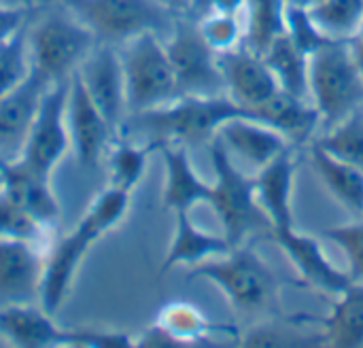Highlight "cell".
Instances as JSON below:
<instances>
[{
	"label": "cell",
	"mask_w": 363,
	"mask_h": 348,
	"mask_svg": "<svg viewBox=\"0 0 363 348\" xmlns=\"http://www.w3.org/2000/svg\"><path fill=\"white\" fill-rule=\"evenodd\" d=\"M130 204V191L108 185L94 198L85 215L72 228V232H68L51 245L49 253L45 255L43 283L38 296L40 306L49 315H55L68 302L79 268L89 255L91 247L128 217Z\"/></svg>",
	"instance_id": "6da1fadb"
},
{
	"label": "cell",
	"mask_w": 363,
	"mask_h": 348,
	"mask_svg": "<svg viewBox=\"0 0 363 348\" xmlns=\"http://www.w3.org/2000/svg\"><path fill=\"white\" fill-rule=\"evenodd\" d=\"M234 117H255L236 104L228 94L215 96H179L162 106L128 115L119 134H143L147 140L174 142L183 147L208 145L219 128ZM257 119V117H255Z\"/></svg>",
	"instance_id": "7a4b0ae2"
},
{
	"label": "cell",
	"mask_w": 363,
	"mask_h": 348,
	"mask_svg": "<svg viewBox=\"0 0 363 348\" xmlns=\"http://www.w3.org/2000/svg\"><path fill=\"white\" fill-rule=\"evenodd\" d=\"M96 45V34L62 2L28 21L32 70L47 83L70 79Z\"/></svg>",
	"instance_id": "3957f363"
},
{
	"label": "cell",
	"mask_w": 363,
	"mask_h": 348,
	"mask_svg": "<svg viewBox=\"0 0 363 348\" xmlns=\"http://www.w3.org/2000/svg\"><path fill=\"white\" fill-rule=\"evenodd\" d=\"M208 155L215 172L208 206L215 211L228 242L238 247L253 234H270V223L255 200L253 176H247L234 164V157L217 136L208 142Z\"/></svg>",
	"instance_id": "277c9868"
},
{
	"label": "cell",
	"mask_w": 363,
	"mask_h": 348,
	"mask_svg": "<svg viewBox=\"0 0 363 348\" xmlns=\"http://www.w3.org/2000/svg\"><path fill=\"white\" fill-rule=\"evenodd\" d=\"M311 102L328 128L363 108V77L349 43H325L308 55Z\"/></svg>",
	"instance_id": "5b68a950"
},
{
	"label": "cell",
	"mask_w": 363,
	"mask_h": 348,
	"mask_svg": "<svg viewBox=\"0 0 363 348\" xmlns=\"http://www.w3.org/2000/svg\"><path fill=\"white\" fill-rule=\"evenodd\" d=\"M187 279L215 285L236 310L266 308L277 291V276L247 245L232 247L225 255L191 266Z\"/></svg>",
	"instance_id": "8992f818"
},
{
	"label": "cell",
	"mask_w": 363,
	"mask_h": 348,
	"mask_svg": "<svg viewBox=\"0 0 363 348\" xmlns=\"http://www.w3.org/2000/svg\"><path fill=\"white\" fill-rule=\"evenodd\" d=\"M119 55L125 77L128 115H136L179 98L177 77L164 36L155 32L138 34L123 43Z\"/></svg>",
	"instance_id": "52a82bcc"
},
{
	"label": "cell",
	"mask_w": 363,
	"mask_h": 348,
	"mask_svg": "<svg viewBox=\"0 0 363 348\" xmlns=\"http://www.w3.org/2000/svg\"><path fill=\"white\" fill-rule=\"evenodd\" d=\"M72 11L98 38V43H125L138 34L168 36L174 19L160 0H57Z\"/></svg>",
	"instance_id": "ba28073f"
},
{
	"label": "cell",
	"mask_w": 363,
	"mask_h": 348,
	"mask_svg": "<svg viewBox=\"0 0 363 348\" xmlns=\"http://www.w3.org/2000/svg\"><path fill=\"white\" fill-rule=\"evenodd\" d=\"M164 43L174 68L179 96L225 94L219 53L208 47L194 15H179Z\"/></svg>",
	"instance_id": "9c48e42d"
},
{
	"label": "cell",
	"mask_w": 363,
	"mask_h": 348,
	"mask_svg": "<svg viewBox=\"0 0 363 348\" xmlns=\"http://www.w3.org/2000/svg\"><path fill=\"white\" fill-rule=\"evenodd\" d=\"M68 87H70V79L51 83L45 89L19 151L21 162L49 176L53 174V170L70 149V136L66 123Z\"/></svg>",
	"instance_id": "30bf717a"
},
{
	"label": "cell",
	"mask_w": 363,
	"mask_h": 348,
	"mask_svg": "<svg viewBox=\"0 0 363 348\" xmlns=\"http://www.w3.org/2000/svg\"><path fill=\"white\" fill-rule=\"evenodd\" d=\"M77 77L117 138L128 117V100L121 55L117 53L115 45L98 43L77 68Z\"/></svg>",
	"instance_id": "8fae6325"
},
{
	"label": "cell",
	"mask_w": 363,
	"mask_h": 348,
	"mask_svg": "<svg viewBox=\"0 0 363 348\" xmlns=\"http://www.w3.org/2000/svg\"><path fill=\"white\" fill-rule=\"evenodd\" d=\"M66 123L70 136V149L74 151L77 164L85 170L98 168L102 155L106 153L111 140L115 138L113 128L98 111L89 94L85 91L77 72L70 77Z\"/></svg>",
	"instance_id": "7c38bea8"
},
{
	"label": "cell",
	"mask_w": 363,
	"mask_h": 348,
	"mask_svg": "<svg viewBox=\"0 0 363 348\" xmlns=\"http://www.w3.org/2000/svg\"><path fill=\"white\" fill-rule=\"evenodd\" d=\"M219 68L223 74L225 94L253 115L281 89L264 57L247 45L221 53Z\"/></svg>",
	"instance_id": "4fadbf2b"
},
{
	"label": "cell",
	"mask_w": 363,
	"mask_h": 348,
	"mask_svg": "<svg viewBox=\"0 0 363 348\" xmlns=\"http://www.w3.org/2000/svg\"><path fill=\"white\" fill-rule=\"evenodd\" d=\"M270 236L294 264V268L300 272L304 285L328 296H338L353 283L347 270H340L330 262L321 242L315 236L298 232L296 225L283 232H274Z\"/></svg>",
	"instance_id": "5bb4252c"
},
{
	"label": "cell",
	"mask_w": 363,
	"mask_h": 348,
	"mask_svg": "<svg viewBox=\"0 0 363 348\" xmlns=\"http://www.w3.org/2000/svg\"><path fill=\"white\" fill-rule=\"evenodd\" d=\"M298 162L296 147H289L279 157L262 166L253 176L255 200L264 211L270 234L294 228V179Z\"/></svg>",
	"instance_id": "9a60e30c"
},
{
	"label": "cell",
	"mask_w": 363,
	"mask_h": 348,
	"mask_svg": "<svg viewBox=\"0 0 363 348\" xmlns=\"http://www.w3.org/2000/svg\"><path fill=\"white\" fill-rule=\"evenodd\" d=\"M45 257L30 240H0V306L32 304L40 296Z\"/></svg>",
	"instance_id": "2e32d148"
},
{
	"label": "cell",
	"mask_w": 363,
	"mask_h": 348,
	"mask_svg": "<svg viewBox=\"0 0 363 348\" xmlns=\"http://www.w3.org/2000/svg\"><path fill=\"white\" fill-rule=\"evenodd\" d=\"M289 323L319 327V344L332 348L363 347V281H353L336 296L325 317L298 315L289 317Z\"/></svg>",
	"instance_id": "e0dca14e"
},
{
	"label": "cell",
	"mask_w": 363,
	"mask_h": 348,
	"mask_svg": "<svg viewBox=\"0 0 363 348\" xmlns=\"http://www.w3.org/2000/svg\"><path fill=\"white\" fill-rule=\"evenodd\" d=\"M157 153L164 162V189L162 204L172 213H191L198 204H208L211 183H206L194 168L187 147L174 142H162Z\"/></svg>",
	"instance_id": "ac0fdd59"
},
{
	"label": "cell",
	"mask_w": 363,
	"mask_h": 348,
	"mask_svg": "<svg viewBox=\"0 0 363 348\" xmlns=\"http://www.w3.org/2000/svg\"><path fill=\"white\" fill-rule=\"evenodd\" d=\"M2 191L40 225H51L60 217V202L51 187V176L30 168L19 157L0 159Z\"/></svg>",
	"instance_id": "d6986e66"
},
{
	"label": "cell",
	"mask_w": 363,
	"mask_h": 348,
	"mask_svg": "<svg viewBox=\"0 0 363 348\" xmlns=\"http://www.w3.org/2000/svg\"><path fill=\"white\" fill-rule=\"evenodd\" d=\"M217 138L232 157L249 162L257 170L294 147L281 132L255 117H234L225 121L219 128Z\"/></svg>",
	"instance_id": "ffe728a7"
},
{
	"label": "cell",
	"mask_w": 363,
	"mask_h": 348,
	"mask_svg": "<svg viewBox=\"0 0 363 348\" xmlns=\"http://www.w3.org/2000/svg\"><path fill=\"white\" fill-rule=\"evenodd\" d=\"M0 338L19 348H49L66 344V330L60 327L43 306H0Z\"/></svg>",
	"instance_id": "44dd1931"
},
{
	"label": "cell",
	"mask_w": 363,
	"mask_h": 348,
	"mask_svg": "<svg viewBox=\"0 0 363 348\" xmlns=\"http://www.w3.org/2000/svg\"><path fill=\"white\" fill-rule=\"evenodd\" d=\"M232 249L223 234H211L200 230L189 213H174V236L166 251L160 272L166 274L179 266H198L206 259L225 255Z\"/></svg>",
	"instance_id": "7402d4cb"
},
{
	"label": "cell",
	"mask_w": 363,
	"mask_h": 348,
	"mask_svg": "<svg viewBox=\"0 0 363 348\" xmlns=\"http://www.w3.org/2000/svg\"><path fill=\"white\" fill-rule=\"evenodd\" d=\"M257 119L281 132L294 147L311 145L321 123V115L311 100L296 98L279 89L257 113Z\"/></svg>",
	"instance_id": "603a6c76"
},
{
	"label": "cell",
	"mask_w": 363,
	"mask_h": 348,
	"mask_svg": "<svg viewBox=\"0 0 363 348\" xmlns=\"http://www.w3.org/2000/svg\"><path fill=\"white\" fill-rule=\"evenodd\" d=\"M49 85L51 83L32 70V77L21 87L0 98V151H21L38 102Z\"/></svg>",
	"instance_id": "cb8c5ba5"
},
{
	"label": "cell",
	"mask_w": 363,
	"mask_h": 348,
	"mask_svg": "<svg viewBox=\"0 0 363 348\" xmlns=\"http://www.w3.org/2000/svg\"><path fill=\"white\" fill-rule=\"evenodd\" d=\"M308 162L328 193L353 213H363V172L349 162L332 155L317 142L308 147Z\"/></svg>",
	"instance_id": "d4e9b609"
},
{
	"label": "cell",
	"mask_w": 363,
	"mask_h": 348,
	"mask_svg": "<svg viewBox=\"0 0 363 348\" xmlns=\"http://www.w3.org/2000/svg\"><path fill=\"white\" fill-rule=\"evenodd\" d=\"M262 57L283 91L302 100H311L308 53H304L285 32L268 45Z\"/></svg>",
	"instance_id": "484cf974"
},
{
	"label": "cell",
	"mask_w": 363,
	"mask_h": 348,
	"mask_svg": "<svg viewBox=\"0 0 363 348\" xmlns=\"http://www.w3.org/2000/svg\"><path fill=\"white\" fill-rule=\"evenodd\" d=\"M155 323L174 340V344L204 342L217 332H234L232 327L213 323L206 313L189 302H168L160 313Z\"/></svg>",
	"instance_id": "4316f807"
},
{
	"label": "cell",
	"mask_w": 363,
	"mask_h": 348,
	"mask_svg": "<svg viewBox=\"0 0 363 348\" xmlns=\"http://www.w3.org/2000/svg\"><path fill=\"white\" fill-rule=\"evenodd\" d=\"M306 11L323 38L334 43L353 40L363 26V0H321Z\"/></svg>",
	"instance_id": "83f0119b"
},
{
	"label": "cell",
	"mask_w": 363,
	"mask_h": 348,
	"mask_svg": "<svg viewBox=\"0 0 363 348\" xmlns=\"http://www.w3.org/2000/svg\"><path fill=\"white\" fill-rule=\"evenodd\" d=\"M285 0H247L242 11L245 45L262 55L268 45L285 32Z\"/></svg>",
	"instance_id": "f1b7e54d"
},
{
	"label": "cell",
	"mask_w": 363,
	"mask_h": 348,
	"mask_svg": "<svg viewBox=\"0 0 363 348\" xmlns=\"http://www.w3.org/2000/svg\"><path fill=\"white\" fill-rule=\"evenodd\" d=\"M160 142L147 140L143 145L130 142V140H119L108 157V174H111V185L123 191H134L145 174L147 166L153 153H157Z\"/></svg>",
	"instance_id": "f546056e"
},
{
	"label": "cell",
	"mask_w": 363,
	"mask_h": 348,
	"mask_svg": "<svg viewBox=\"0 0 363 348\" xmlns=\"http://www.w3.org/2000/svg\"><path fill=\"white\" fill-rule=\"evenodd\" d=\"M313 142L363 172V108L330 125L325 134L313 138Z\"/></svg>",
	"instance_id": "4dcf8cb0"
},
{
	"label": "cell",
	"mask_w": 363,
	"mask_h": 348,
	"mask_svg": "<svg viewBox=\"0 0 363 348\" xmlns=\"http://www.w3.org/2000/svg\"><path fill=\"white\" fill-rule=\"evenodd\" d=\"M32 77L28 51V23L11 38L0 43V98L21 87Z\"/></svg>",
	"instance_id": "1f68e13d"
},
{
	"label": "cell",
	"mask_w": 363,
	"mask_h": 348,
	"mask_svg": "<svg viewBox=\"0 0 363 348\" xmlns=\"http://www.w3.org/2000/svg\"><path fill=\"white\" fill-rule=\"evenodd\" d=\"M200 34L208 43V47L215 53H228L240 45H245V21L242 15H230V13H217L208 11L200 17H196Z\"/></svg>",
	"instance_id": "d6a6232c"
},
{
	"label": "cell",
	"mask_w": 363,
	"mask_h": 348,
	"mask_svg": "<svg viewBox=\"0 0 363 348\" xmlns=\"http://www.w3.org/2000/svg\"><path fill=\"white\" fill-rule=\"evenodd\" d=\"M45 225L17 206L4 191H0V240H30L40 242Z\"/></svg>",
	"instance_id": "836d02e7"
},
{
	"label": "cell",
	"mask_w": 363,
	"mask_h": 348,
	"mask_svg": "<svg viewBox=\"0 0 363 348\" xmlns=\"http://www.w3.org/2000/svg\"><path fill=\"white\" fill-rule=\"evenodd\" d=\"M321 234L342 251L351 281H363V221L325 228Z\"/></svg>",
	"instance_id": "e575fe53"
},
{
	"label": "cell",
	"mask_w": 363,
	"mask_h": 348,
	"mask_svg": "<svg viewBox=\"0 0 363 348\" xmlns=\"http://www.w3.org/2000/svg\"><path fill=\"white\" fill-rule=\"evenodd\" d=\"M77 348H123L136 347V336L121 330H98V327H72L66 330V344Z\"/></svg>",
	"instance_id": "d590c367"
},
{
	"label": "cell",
	"mask_w": 363,
	"mask_h": 348,
	"mask_svg": "<svg viewBox=\"0 0 363 348\" xmlns=\"http://www.w3.org/2000/svg\"><path fill=\"white\" fill-rule=\"evenodd\" d=\"M285 34L308 55L313 51H317L319 47H323L325 43H330L317 30V26L313 23V19H311L306 9L289 6V4H287V17H285Z\"/></svg>",
	"instance_id": "8d00e7d4"
},
{
	"label": "cell",
	"mask_w": 363,
	"mask_h": 348,
	"mask_svg": "<svg viewBox=\"0 0 363 348\" xmlns=\"http://www.w3.org/2000/svg\"><path fill=\"white\" fill-rule=\"evenodd\" d=\"M30 17H32V9L0 2V43H4L17 30H21L30 21Z\"/></svg>",
	"instance_id": "74e56055"
},
{
	"label": "cell",
	"mask_w": 363,
	"mask_h": 348,
	"mask_svg": "<svg viewBox=\"0 0 363 348\" xmlns=\"http://www.w3.org/2000/svg\"><path fill=\"white\" fill-rule=\"evenodd\" d=\"M245 2L247 0H206V9L204 13L208 11H217V13H230V15H242L245 11ZM202 13V15H204ZM200 17V15H198Z\"/></svg>",
	"instance_id": "f35d334b"
},
{
	"label": "cell",
	"mask_w": 363,
	"mask_h": 348,
	"mask_svg": "<svg viewBox=\"0 0 363 348\" xmlns=\"http://www.w3.org/2000/svg\"><path fill=\"white\" fill-rule=\"evenodd\" d=\"M166 9H170L174 15H191L194 0H160Z\"/></svg>",
	"instance_id": "ab89813d"
},
{
	"label": "cell",
	"mask_w": 363,
	"mask_h": 348,
	"mask_svg": "<svg viewBox=\"0 0 363 348\" xmlns=\"http://www.w3.org/2000/svg\"><path fill=\"white\" fill-rule=\"evenodd\" d=\"M349 47H351L353 60H355V64H357V68H359V72H362L363 77V45L357 43V40H349Z\"/></svg>",
	"instance_id": "60d3db41"
},
{
	"label": "cell",
	"mask_w": 363,
	"mask_h": 348,
	"mask_svg": "<svg viewBox=\"0 0 363 348\" xmlns=\"http://www.w3.org/2000/svg\"><path fill=\"white\" fill-rule=\"evenodd\" d=\"M2 4H13V6H26V9H34L38 4V0H0Z\"/></svg>",
	"instance_id": "b9f144b4"
},
{
	"label": "cell",
	"mask_w": 363,
	"mask_h": 348,
	"mask_svg": "<svg viewBox=\"0 0 363 348\" xmlns=\"http://www.w3.org/2000/svg\"><path fill=\"white\" fill-rule=\"evenodd\" d=\"M289 6H300V9H311L313 4L321 2V0H285Z\"/></svg>",
	"instance_id": "7bdbcfd3"
},
{
	"label": "cell",
	"mask_w": 363,
	"mask_h": 348,
	"mask_svg": "<svg viewBox=\"0 0 363 348\" xmlns=\"http://www.w3.org/2000/svg\"><path fill=\"white\" fill-rule=\"evenodd\" d=\"M204 9H206V0H194L191 15H194V17H198V15H202V13H204Z\"/></svg>",
	"instance_id": "ee69618b"
},
{
	"label": "cell",
	"mask_w": 363,
	"mask_h": 348,
	"mask_svg": "<svg viewBox=\"0 0 363 348\" xmlns=\"http://www.w3.org/2000/svg\"><path fill=\"white\" fill-rule=\"evenodd\" d=\"M353 40H357V43H362V45H363V26H362V30H359V34H357V36H355Z\"/></svg>",
	"instance_id": "f6af8a7d"
},
{
	"label": "cell",
	"mask_w": 363,
	"mask_h": 348,
	"mask_svg": "<svg viewBox=\"0 0 363 348\" xmlns=\"http://www.w3.org/2000/svg\"><path fill=\"white\" fill-rule=\"evenodd\" d=\"M2 181L4 179H2V164H0V191H2Z\"/></svg>",
	"instance_id": "bcb514c9"
}]
</instances>
